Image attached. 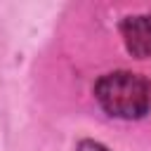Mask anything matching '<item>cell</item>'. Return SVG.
Masks as SVG:
<instances>
[{
	"label": "cell",
	"instance_id": "obj_1",
	"mask_svg": "<svg viewBox=\"0 0 151 151\" xmlns=\"http://www.w3.org/2000/svg\"><path fill=\"white\" fill-rule=\"evenodd\" d=\"M94 97L109 116L123 120L144 118L151 109V85L144 76L132 71H111L101 76L94 85Z\"/></svg>",
	"mask_w": 151,
	"mask_h": 151
},
{
	"label": "cell",
	"instance_id": "obj_2",
	"mask_svg": "<svg viewBox=\"0 0 151 151\" xmlns=\"http://www.w3.org/2000/svg\"><path fill=\"white\" fill-rule=\"evenodd\" d=\"M120 35L125 50L137 59L151 57V14H134L120 21Z\"/></svg>",
	"mask_w": 151,
	"mask_h": 151
},
{
	"label": "cell",
	"instance_id": "obj_3",
	"mask_svg": "<svg viewBox=\"0 0 151 151\" xmlns=\"http://www.w3.org/2000/svg\"><path fill=\"white\" fill-rule=\"evenodd\" d=\"M76 151H111V149H109V146H104L101 142H94V139H83V142H78Z\"/></svg>",
	"mask_w": 151,
	"mask_h": 151
}]
</instances>
